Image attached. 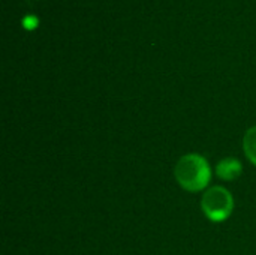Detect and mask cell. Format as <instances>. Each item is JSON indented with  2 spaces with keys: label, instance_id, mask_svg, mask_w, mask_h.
I'll use <instances>...</instances> for the list:
<instances>
[{
  "label": "cell",
  "instance_id": "1",
  "mask_svg": "<svg viewBox=\"0 0 256 255\" xmlns=\"http://www.w3.org/2000/svg\"><path fill=\"white\" fill-rule=\"evenodd\" d=\"M176 179L178 185L189 192L202 191L212 179V170L206 158L196 153L184 155L178 159L176 170Z\"/></svg>",
  "mask_w": 256,
  "mask_h": 255
},
{
  "label": "cell",
  "instance_id": "2",
  "mask_svg": "<svg viewBox=\"0 0 256 255\" xmlns=\"http://www.w3.org/2000/svg\"><path fill=\"white\" fill-rule=\"evenodd\" d=\"M201 207L204 215L213 222L226 221L234 210V198L224 186H213L202 195Z\"/></svg>",
  "mask_w": 256,
  "mask_h": 255
},
{
  "label": "cell",
  "instance_id": "3",
  "mask_svg": "<svg viewBox=\"0 0 256 255\" xmlns=\"http://www.w3.org/2000/svg\"><path fill=\"white\" fill-rule=\"evenodd\" d=\"M242 162L236 158H225L216 167V174L224 180H236L242 174Z\"/></svg>",
  "mask_w": 256,
  "mask_h": 255
},
{
  "label": "cell",
  "instance_id": "4",
  "mask_svg": "<svg viewBox=\"0 0 256 255\" xmlns=\"http://www.w3.org/2000/svg\"><path fill=\"white\" fill-rule=\"evenodd\" d=\"M243 149L248 156V159L256 165V126L246 131L243 138Z\"/></svg>",
  "mask_w": 256,
  "mask_h": 255
},
{
  "label": "cell",
  "instance_id": "5",
  "mask_svg": "<svg viewBox=\"0 0 256 255\" xmlns=\"http://www.w3.org/2000/svg\"><path fill=\"white\" fill-rule=\"evenodd\" d=\"M34 24H36V18H34V17H26V18H24V26H26V27L32 29Z\"/></svg>",
  "mask_w": 256,
  "mask_h": 255
}]
</instances>
